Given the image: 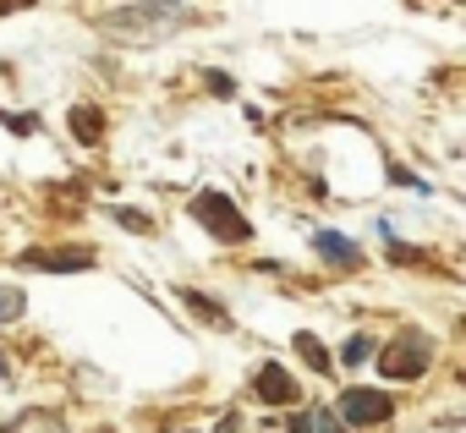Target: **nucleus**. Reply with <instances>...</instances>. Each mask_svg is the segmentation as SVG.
<instances>
[{
	"label": "nucleus",
	"instance_id": "nucleus-1",
	"mask_svg": "<svg viewBox=\"0 0 466 433\" xmlns=\"http://www.w3.org/2000/svg\"><path fill=\"white\" fill-rule=\"evenodd\" d=\"M192 17H198V12L181 6V0H143V6H121V12H110L105 28H110L116 39H165V34L187 28Z\"/></svg>",
	"mask_w": 466,
	"mask_h": 433
},
{
	"label": "nucleus",
	"instance_id": "nucleus-2",
	"mask_svg": "<svg viewBox=\"0 0 466 433\" xmlns=\"http://www.w3.org/2000/svg\"><path fill=\"white\" fill-rule=\"evenodd\" d=\"M192 220L208 226L219 242H248V214H237V203L225 192H198L192 197Z\"/></svg>",
	"mask_w": 466,
	"mask_h": 433
},
{
	"label": "nucleus",
	"instance_id": "nucleus-3",
	"mask_svg": "<svg viewBox=\"0 0 466 433\" xmlns=\"http://www.w3.org/2000/svg\"><path fill=\"white\" fill-rule=\"evenodd\" d=\"M335 417H340L346 428H379V422L395 417V400H390L384 389H346L340 406H335Z\"/></svg>",
	"mask_w": 466,
	"mask_h": 433
},
{
	"label": "nucleus",
	"instance_id": "nucleus-4",
	"mask_svg": "<svg viewBox=\"0 0 466 433\" xmlns=\"http://www.w3.org/2000/svg\"><path fill=\"white\" fill-rule=\"evenodd\" d=\"M422 368H428V346L417 335H406L390 351H379V378H417Z\"/></svg>",
	"mask_w": 466,
	"mask_h": 433
},
{
	"label": "nucleus",
	"instance_id": "nucleus-5",
	"mask_svg": "<svg viewBox=\"0 0 466 433\" xmlns=\"http://www.w3.org/2000/svg\"><path fill=\"white\" fill-rule=\"evenodd\" d=\"M258 400H269V406L297 400V384H291V373H286L280 362H264V368H258Z\"/></svg>",
	"mask_w": 466,
	"mask_h": 433
},
{
	"label": "nucleus",
	"instance_id": "nucleus-6",
	"mask_svg": "<svg viewBox=\"0 0 466 433\" xmlns=\"http://www.w3.org/2000/svg\"><path fill=\"white\" fill-rule=\"evenodd\" d=\"M23 264H28V269H56V275H61V269H88L94 253H88V247H72V253H23Z\"/></svg>",
	"mask_w": 466,
	"mask_h": 433
},
{
	"label": "nucleus",
	"instance_id": "nucleus-7",
	"mask_svg": "<svg viewBox=\"0 0 466 433\" xmlns=\"http://www.w3.org/2000/svg\"><path fill=\"white\" fill-rule=\"evenodd\" d=\"M313 247L329 258V264H357V242L351 237H335V231H319L313 237Z\"/></svg>",
	"mask_w": 466,
	"mask_h": 433
},
{
	"label": "nucleus",
	"instance_id": "nucleus-8",
	"mask_svg": "<svg viewBox=\"0 0 466 433\" xmlns=\"http://www.w3.org/2000/svg\"><path fill=\"white\" fill-rule=\"evenodd\" d=\"M291 433H346V422L335 411H302L291 417Z\"/></svg>",
	"mask_w": 466,
	"mask_h": 433
},
{
	"label": "nucleus",
	"instance_id": "nucleus-9",
	"mask_svg": "<svg viewBox=\"0 0 466 433\" xmlns=\"http://www.w3.org/2000/svg\"><path fill=\"white\" fill-rule=\"evenodd\" d=\"M72 126H77V137H83V143H99V110L77 105V110H72Z\"/></svg>",
	"mask_w": 466,
	"mask_h": 433
},
{
	"label": "nucleus",
	"instance_id": "nucleus-10",
	"mask_svg": "<svg viewBox=\"0 0 466 433\" xmlns=\"http://www.w3.org/2000/svg\"><path fill=\"white\" fill-rule=\"evenodd\" d=\"M297 351L308 357V368H319V373H329V351L319 346V335H297Z\"/></svg>",
	"mask_w": 466,
	"mask_h": 433
},
{
	"label": "nucleus",
	"instance_id": "nucleus-11",
	"mask_svg": "<svg viewBox=\"0 0 466 433\" xmlns=\"http://www.w3.org/2000/svg\"><path fill=\"white\" fill-rule=\"evenodd\" d=\"M181 297H187V307H192V313H198V318H208V324H225V313H219V307H214V302H203V297H198V291H181Z\"/></svg>",
	"mask_w": 466,
	"mask_h": 433
},
{
	"label": "nucleus",
	"instance_id": "nucleus-12",
	"mask_svg": "<svg viewBox=\"0 0 466 433\" xmlns=\"http://www.w3.org/2000/svg\"><path fill=\"white\" fill-rule=\"evenodd\" d=\"M23 307H28V297H23V291H0V324H12Z\"/></svg>",
	"mask_w": 466,
	"mask_h": 433
},
{
	"label": "nucleus",
	"instance_id": "nucleus-13",
	"mask_svg": "<svg viewBox=\"0 0 466 433\" xmlns=\"http://www.w3.org/2000/svg\"><path fill=\"white\" fill-rule=\"evenodd\" d=\"M368 357H373V340H368V335H357V340L346 346V362H368Z\"/></svg>",
	"mask_w": 466,
	"mask_h": 433
},
{
	"label": "nucleus",
	"instance_id": "nucleus-14",
	"mask_svg": "<svg viewBox=\"0 0 466 433\" xmlns=\"http://www.w3.org/2000/svg\"><path fill=\"white\" fill-rule=\"evenodd\" d=\"M116 220H121L127 231H148V220H143V214H137V208H116Z\"/></svg>",
	"mask_w": 466,
	"mask_h": 433
}]
</instances>
